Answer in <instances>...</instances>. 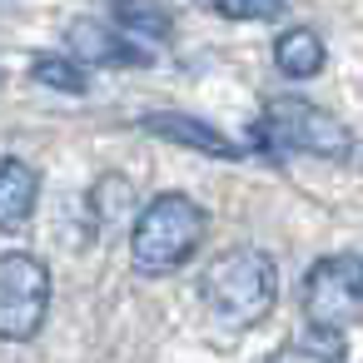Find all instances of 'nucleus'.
Returning a JSON list of instances; mask_svg holds the SVG:
<instances>
[{
    "label": "nucleus",
    "mask_w": 363,
    "mask_h": 363,
    "mask_svg": "<svg viewBox=\"0 0 363 363\" xmlns=\"http://www.w3.org/2000/svg\"><path fill=\"white\" fill-rule=\"evenodd\" d=\"M199 298H204V313L219 328L264 323L274 313V303H279V264H274V254L244 244V249H229V254L209 259V269L199 279Z\"/></svg>",
    "instance_id": "1"
},
{
    "label": "nucleus",
    "mask_w": 363,
    "mask_h": 363,
    "mask_svg": "<svg viewBox=\"0 0 363 363\" xmlns=\"http://www.w3.org/2000/svg\"><path fill=\"white\" fill-rule=\"evenodd\" d=\"M204 229H209V214L184 189H164L140 209V219L130 229V264L150 279L174 274L199 254Z\"/></svg>",
    "instance_id": "2"
},
{
    "label": "nucleus",
    "mask_w": 363,
    "mask_h": 363,
    "mask_svg": "<svg viewBox=\"0 0 363 363\" xmlns=\"http://www.w3.org/2000/svg\"><path fill=\"white\" fill-rule=\"evenodd\" d=\"M254 140L264 150H294L323 164H348L353 160V135L338 115H328L323 105H308L298 95H279L264 105V120L254 125Z\"/></svg>",
    "instance_id": "3"
},
{
    "label": "nucleus",
    "mask_w": 363,
    "mask_h": 363,
    "mask_svg": "<svg viewBox=\"0 0 363 363\" xmlns=\"http://www.w3.org/2000/svg\"><path fill=\"white\" fill-rule=\"evenodd\" d=\"M298 303H303L308 328L348 333V328L363 318V254H353V249L323 254V259L303 274Z\"/></svg>",
    "instance_id": "4"
},
{
    "label": "nucleus",
    "mask_w": 363,
    "mask_h": 363,
    "mask_svg": "<svg viewBox=\"0 0 363 363\" xmlns=\"http://www.w3.org/2000/svg\"><path fill=\"white\" fill-rule=\"evenodd\" d=\"M50 318V269L30 249H0V343H30Z\"/></svg>",
    "instance_id": "5"
},
{
    "label": "nucleus",
    "mask_w": 363,
    "mask_h": 363,
    "mask_svg": "<svg viewBox=\"0 0 363 363\" xmlns=\"http://www.w3.org/2000/svg\"><path fill=\"white\" fill-rule=\"evenodd\" d=\"M65 45L80 65H105V70H125V65L140 70L155 60L150 50H140V40H130L120 26H105V21H70Z\"/></svg>",
    "instance_id": "6"
},
{
    "label": "nucleus",
    "mask_w": 363,
    "mask_h": 363,
    "mask_svg": "<svg viewBox=\"0 0 363 363\" xmlns=\"http://www.w3.org/2000/svg\"><path fill=\"white\" fill-rule=\"evenodd\" d=\"M140 125H145V135L169 140V145H184V150H194V155H209V160H244V145H234L229 135H219L214 125H204V120H194V115L155 110V115H145Z\"/></svg>",
    "instance_id": "7"
},
{
    "label": "nucleus",
    "mask_w": 363,
    "mask_h": 363,
    "mask_svg": "<svg viewBox=\"0 0 363 363\" xmlns=\"http://www.w3.org/2000/svg\"><path fill=\"white\" fill-rule=\"evenodd\" d=\"M35 199H40V174L21 155H6L0 160V229H21L35 214Z\"/></svg>",
    "instance_id": "8"
},
{
    "label": "nucleus",
    "mask_w": 363,
    "mask_h": 363,
    "mask_svg": "<svg viewBox=\"0 0 363 363\" xmlns=\"http://www.w3.org/2000/svg\"><path fill=\"white\" fill-rule=\"evenodd\" d=\"M323 60H328L323 35L308 30V26H294V30H284V35L274 40V70L289 75V80H313V75L323 70Z\"/></svg>",
    "instance_id": "9"
},
{
    "label": "nucleus",
    "mask_w": 363,
    "mask_h": 363,
    "mask_svg": "<svg viewBox=\"0 0 363 363\" xmlns=\"http://www.w3.org/2000/svg\"><path fill=\"white\" fill-rule=\"evenodd\" d=\"M110 26H120L130 40H164L174 30V16H169V6H160V0H115Z\"/></svg>",
    "instance_id": "10"
},
{
    "label": "nucleus",
    "mask_w": 363,
    "mask_h": 363,
    "mask_svg": "<svg viewBox=\"0 0 363 363\" xmlns=\"http://www.w3.org/2000/svg\"><path fill=\"white\" fill-rule=\"evenodd\" d=\"M30 80L45 85V90H60V95H85V90H90V70H85L75 55H60V50L35 55V60H30Z\"/></svg>",
    "instance_id": "11"
},
{
    "label": "nucleus",
    "mask_w": 363,
    "mask_h": 363,
    "mask_svg": "<svg viewBox=\"0 0 363 363\" xmlns=\"http://www.w3.org/2000/svg\"><path fill=\"white\" fill-rule=\"evenodd\" d=\"M269 363H343V333L308 328L303 338H289L284 348H274Z\"/></svg>",
    "instance_id": "12"
},
{
    "label": "nucleus",
    "mask_w": 363,
    "mask_h": 363,
    "mask_svg": "<svg viewBox=\"0 0 363 363\" xmlns=\"http://www.w3.org/2000/svg\"><path fill=\"white\" fill-rule=\"evenodd\" d=\"M209 11L224 16V21H244V26H254V21H274V16H284V11H289V0H209Z\"/></svg>",
    "instance_id": "13"
}]
</instances>
